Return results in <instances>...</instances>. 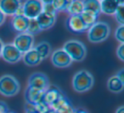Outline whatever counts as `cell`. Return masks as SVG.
<instances>
[{"instance_id": "obj_1", "label": "cell", "mask_w": 124, "mask_h": 113, "mask_svg": "<svg viewBox=\"0 0 124 113\" xmlns=\"http://www.w3.org/2000/svg\"><path fill=\"white\" fill-rule=\"evenodd\" d=\"M110 32V27L106 22L97 21L88 30V38L93 43H101L108 38Z\"/></svg>"}, {"instance_id": "obj_2", "label": "cell", "mask_w": 124, "mask_h": 113, "mask_svg": "<svg viewBox=\"0 0 124 113\" xmlns=\"http://www.w3.org/2000/svg\"><path fill=\"white\" fill-rule=\"evenodd\" d=\"M93 85V77L89 72L81 70L74 75L72 78V87L78 93L88 91Z\"/></svg>"}, {"instance_id": "obj_3", "label": "cell", "mask_w": 124, "mask_h": 113, "mask_svg": "<svg viewBox=\"0 0 124 113\" xmlns=\"http://www.w3.org/2000/svg\"><path fill=\"white\" fill-rule=\"evenodd\" d=\"M62 49L69 55L71 60H74V61L83 60L87 54V49L84 43L78 41V40L67 41L63 45Z\"/></svg>"}, {"instance_id": "obj_4", "label": "cell", "mask_w": 124, "mask_h": 113, "mask_svg": "<svg viewBox=\"0 0 124 113\" xmlns=\"http://www.w3.org/2000/svg\"><path fill=\"white\" fill-rule=\"evenodd\" d=\"M21 89L18 80L12 75H4L0 77V94L5 97H12Z\"/></svg>"}, {"instance_id": "obj_5", "label": "cell", "mask_w": 124, "mask_h": 113, "mask_svg": "<svg viewBox=\"0 0 124 113\" xmlns=\"http://www.w3.org/2000/svg\"><path fill=\"white\" fill-rule=\"evenodd\" d=\"M13 44L21 54H25L33 48L34 37L26 32L19 33L15 38Z\"/></svg>"}, {"instance_id": "obj_6", "label": "cell", "mask_w": 124, "mask_h": 113, "mask_svg": "<svg viewBox=\"0 0 124 113\" xmlns=\"http://www.w3.org/2000/svg\"><path fill=\"white\" fill-rule=\"evenodd\" d=\"M50 86L48 77L43 72H34L29 77L28 87L38 90L45 91Z\"/></svg>"}, {"instance_id": "obj_7", "label": "cell", "mask_w": 124, "mask_h": 113, "mask_svg": "<svg viewBox=\"0 0 124 113\" xmlns=\"http://www.w3.org/2000/svg\"><path fill=\"white\" fill-rule=\"evenodd\" d=\"M23 16L27 19H36L43 9L41 1L38 0H28L22 4Z\"/></svg>"}, {"instance_id": "obj_8", "label": "cell", "mask_w": 124, "mask_h": 113, "mask_svg": "<svg viewBox=\"0 0 124 113\" xmlns=\"http://www.w3.org/2000/svg\"><path fill=\"white\" fill-rule=\"evenodd\" d=\"M1 56L5 61L14 64L18 62L22 58V54L16 48L13 43H6L4 44L3 47Z\"/></svg>"}, {"instance_id": "obj_9", "label": "cell", "mask_w": 124, "mask_h": 113, "mask_svg": "<svg viewBox=\"0 0 124 113\" xmlns=\"http://www.w3.org/2000/svg\"><path fill=\"white\" fill-rule=\"evenodd\" d=\"M51 62L54 66L59 68H65L69 66L72 60L70 56L62 49H57L52 53Z\"/></svg>"}, {"instance_id": "obj_10", "label": "cell", "mask_w": 124, "mask_h": 113, "mask_svg": "<svg viewBox=\"0 0 124 113\" xmlns=\"http://www.w3.org/2000/svg\"><path fill=\"white\" fill-rule=\"evenodd\" d=\"M66 26L73 33H83L88 30L80 16H70L66 21Z\"/></svg>"}, {"instance_id": "obj_11", "label": "cell", "mask_w": 124, "mask_h": 113, "mask_svg": "<svg viewBox=\"0 0 124 113\" xmlns=\"http://www.w3.org/2000/svg\"><path fill=\"white\" fill-rule=\"evenodd\" d=\"M53 110H54L56 113H74L75 109L70 100L64 95L60 96L58 99L50 106Z\"/></svg>"}, {"instance_id": "obj_12", "label": "cell", "mask_w": 124, "mask_h": 113, "mask_svg": "<svg viewBox=\"0 0 124 113\" xmlns=\"http://www.w3.org/2000/svg\"><path fill=\"white\" fill-rule=\"evenodd\" d=\"M62 94H62V92L58 87H56V86H49L44 91L42 102L46 105L47 106L50 107Z\"/></svg>"}, {"instance_id": "obj_13", "label": "cell", "mask_w": 124, "mask_h": 113, "mask_svg": "<svg viewBox=\"0 0 124 113\" xmlns=\"http://www.w3.org/2000/svg\"><path fill=\"white\" fill-rule=\"evenodd\" d=\"M21 4V1L18 0H2L0 1V10L4 16H14L16 15Z\"/></svg>"}, {"instance_id": "obj_14", "label": "cell", "mask_w": 124, "mask_h": 113, "mask_svg": "<svg viewBox=\"0 0 124 113\" xmlns=\"http://www.w3.org/2000/svg\"><path fill=\"white\" fill-rule=\"evenodd\" d=\"M29 25V19L24 16H14L11 20L10 26L15 32L19 33L26 32Z\"/></svg>"}, {"instance_id": "obj_15", "label": "cell", "mask_w": 124, "mask_h": 113, "mask_svg": "<svg viewBox=\"0 0 124 113\" xmlns=\"http://www.w3.org/2000/svg\"><path fill=\"white\" fill-rule=\"evenodd\" d=\"M44 94V91L38 90V89H32L27 86V88L25 90V99L26 102L28 104H38V103L42 102L43 100V96Z\"/></svg>"}, {"instance_id": "obj_16", "label": "cell", "mask_w": 124, "mask_h": 113, "mask_svg": "<svg viewBox=\"0 0 124 113\" xmlns=\"http://www.w3.org/2000/svg\"><path fill=\"white\" fill-rule=\"evenodd\" d=\"M41 30H47L51 28L56 21V16H54L48 13L41 12L40 15L36 18Z\"/></svg>"}, {"instance_id": "obj_17", "label": "cell", "mask_w": 124, "mask_h": 113, "mask_svg": "<svg viewBox=\"0 0 124 113\" xmlns=\"http://www.w3.org/2000/svg\"><path fill=\"white\" fill-rule=\"evenodd\" d=\"M22 60L24 61V63L26 65H29V66L38 65L43 61L39 54L37 52V50L34 48H31V50H29L26 53H25L22 56Z\"/></svg>"}, {"instance_id": "obj_18", "label": "cell", "mask_w": 124, "mask_h": 113, "mask_svg": "<svg viewBox=\"0 0 124 113\" xmlns=\"http://www.w3.org/2000/svg\"><path fill=\"white\" fill-rule=\"evenodd\" d=\"M123 1L118 0H103L100 4V11L105 15H114L116 11L118 6Z\"/></svg>"}, {"instance_id": "obj_19", "label": "cell", "mask_w": 124, "mask_h": 113, "mask_svg": "<svg viewBox=\"0 0 124 113\" xmlns=\"http://www.w3.org/2000/svg\"><path fill=\"white\" fill-rule=\"evenodd\" d=\"M107 88L110 92L118 94L123 90L124 82H122L116 76H113L109 78L108 82H107Z\"/></svg>"}, {"instance_id": "obj_20", "label": "cell", "mask_w": 124, "mask_h": 113, "mask_svg": "<svg viewBox=\"0 0 124 113\" xmlns=\"http://www.w3.org/2000/svg\"><path fill=\"white\" fill-rule=\"evenodd\" d=\"M83 11L89 12L92 14H94L99 16L100 11V4L98 0H86L83 1Z\"/></svg>"}, {"instance_id": "obj_21", "label": "cell", "mask_w": 124, "mask_h": 113, "mask_svg": "<svg viewBox=\"0 0 124 113\" xmlns=\"http://www.w3.org/2000/svg\"><path fill=\"white\" fill-rule=\"evenodd\" d=\"M66 11L70 14V16H80L83 12V1H78V0L70 1V4Z\"/></svg>"}, {"instance_id": "obj_22", "label": "cell", "mask_w": 124, "mask_h": 113, "mask_svg": "<svg viewBox=\"0 0 124 113\" xmlns=\"http://www.w3.org/2000/svg\"><path fill=\"white\" fill-rule=\"evenodd\" d=\"M34 48L39 54L40 57L43 60L48 58L49 56L50 52H51V47L48 42H41V43H38Z\"/></svg>"}, {"instance_id": "obj_23", "label": "cell", "mask_w": 124, "mask_h": 113, "mask_svg": "<svg viewBox=\"0 0 124 113\" xmlns=\"http://www.w3.org/2000/svg\"><path fill=\"white\" fill-rule=\"evenodd\" d=\"M80 16H81L82 20H83L85 26L88 28H89L90 26H93L94 23L97 22V19H98L99 16H96V15L92 14V13H89V12L83 11V12L80 15Z\"/></svg>"}, {"instance_id": "obj_24", "label": "cell", "mask_w": 124, "mask_h": 113, "mask_svg": "<svg viewBox=\"0 0 124 113\" xmlns=\"http://www.w3.org/2000/svg\"><path fill=\"white\" fill-rule=\"evenodd\" d=\"M42 30L36 19L29 20V25H28V28L26 30V33L31 35V36H34L35 34H38Z\"/></svg>"}, {"instance_id": "obj_25", "label": "cell", "mask_w": 124, "mask_h": 113, "mask_svg": "<svg viewBox=\"0 0 124 113\" xmlns=\"http://www.w3.org/2000/svg\"><path fill=\"white\" fill-rule=\"evenodd\" d=\"M70 4V1L67 0H54L52 1V4L54 9L57 11H66L68 5Z\"/></svg>"}, {"instance_id": "obj_26", "label": "cell", "mask_w": 124, "mask_h": 113, "mask_svg": "<svg viewBox=\"0 0 124 113\" xmlns=\"http://www.w3.org/2000/svg\"><path fill=\"white\" fill-rule=\"evenodd\" d=\"M124 2H122L120 5L118 6L116 11L115 12V18L117 22L120 24V26L124 25V18H123V9H124Z\"/></svg>"}, {"instance_id": "obj_27", "label": "cell", "mask_w": 124, "mask_h": 113, "mask_svg": "<svg viewBox=\"0 0 124 113\" xmlns=\"http://www.w3.org/2000/svg\"><path fill=\"white\" fill-rule=\"evenodd\" d=\"M42 5H43V9L42 12L48 13V14H51L54 16H56V10L53 7L52 4V1H43L42 2Z\"/></svg>"}, {"instance_id": "obj_28", "label": "cell", "mask_w": 124, "mask_h": 113, "mask_svg": "<svg viewBox=\"0 0 124 113\" xmlns=\"http://www.w3.org/2000/svg\"><path fill=\"white\" fill-rule=\"evenodd\" d=\"M115 38L120 43H124V25L119 26L115 32Z\"/></svg>"}, {"instance_id": "obj_29", "label": "cell", "mask_w": 124, "mask_h": 113, "mask_svg": "<svg viewBox=\"0 0 124 113\" xmlns=\"http://www.w3.org/2000/svg\"><path fill=\"white\" fill-rule=\"evenodd\" d=\"M116 55L122 61L124 60V43H121L116 49Z\"/></svg>"}, {"instance_id": "obj_30", "label": "cell", "mask_w": 124, "mask_h": 113, "mask_svg": "<svg viewBox=\"0 0 124 113\" xmlns=\"http://www.w3.org/2000/svg\"><path fill=\"white\" fill-rule=\"evenodd\" d=\"M8 111H9V108L7 105L3 101H0V113H5Z\"/></svg>"}, {"instance_id": "obj_31", "label": "cell", "mask_w": 124, "mask_h": 113, "mask_svg": "<svg viewBox=\"0 0 124 113\" xmlns=\"http://www.w3.org/2000/svg\"><path fill=\"white\" fill-rule=\"evenodd\" d=\"M123 74H124V69H121V70L117 72L116 75L121 81H122V82H124V76H123Z\"/></svg>"}, {"instance_id": "obj_32", "label": "cell", "mask_w": 124, "mask_h": 113, "mask_svg": "<svg viewBox=\"0 0 124 113\" xmlns=\"http://www.w3.org/2000/svg\"><path fill=\"white\" fill-rule=\"evenodd\" d=\"M4 21H5V16H4V13H3L2 11L0 10V26L3 25V23L4 22Z\"/></svg>"}, {"instance_id": "obj_33", "label": "cell", "mask_w": 124, "mask_h": 113, "mask_svg": "<svg viewBox=\"0 0 124 113\" xmlns=\"http://www.w3.org/2000/svg\"><path fill=\"white\" fill-rule=\"evenodd\" d=\"M116 113H124V106L123 105H121L120 107L117 108Z\"/></svg>"}, {"instance_id": "obj_34", "label": "cell", "mask_w": 124, "mask_h": 113, "mask_svg": "<svg viewBox=\"0 0 124 113\" xmlns=\"http://www.w3.org/2000/svg\"><path fill=\"white\" fill-rule=\"evenodd\" d=\"M43 113H56V112H55L54 110H53V109H52V108L48 107V109H47L45 111H43Z\"/></svg>"}, {"instance_id": "obj_35", "label": "cell", "mask_w": 124, "mask_h": 113, "mask_svg": "<svg viewBox=\"0 0 124 113\" xmlns=\"http://www.w3.org/2000/svg\"><path fill=\"white\" fill-rule=\"evenodd\" d=\"M74 113H88L87 111L85 110H83V109H78V110H75Z\"/></svg>"}, {"instance_id": "obj_36", "label": "cell", "mask_w": 124, "mask_h": 113, "mask_svg": "<svg viewBox=\"0 0 124 113\" xmlns=\"http://www.w3.org/2000/svg\"><path fill=\"white\" fill-rule=\"evenodd\" d=\"M3 47H4V43H3L2 39H1V38H0V56H1V53H2Z\"/></svg>"}, {"instance_id": "obj_37", "label": "cell", "mask_w": 124, "mask_h": 113, "mask_svg": "<svg viewBox=\"0 0 124 113\" xmlns=\"http://www.w3.org/2000/svg\"><path fill=\"white\" fill-rule=\"evenodd\" d=\"M5 113H16V112H15V111H9H9H6Z\"/></svg>"}]
</instances>
